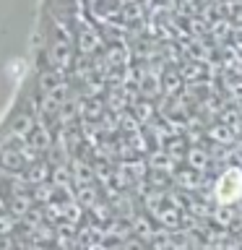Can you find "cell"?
<instances>
[{
    "label": "cell",
    "instance_id": "6da1fadb",
    "mask_svg": "<svg viewBox=\"0 0 242 250\" xmlns=\"http://www.w3.org/2000/svg\"><path fill=\"white\" fill-rule=\"evenodd\" d=\"M214 195L222 206H229V203L242 198V169L240 167H229L222 177L216 180Z\"/></svg>",
    "mask_w": 242,
    "mask_h": 250
}]
</instances>
